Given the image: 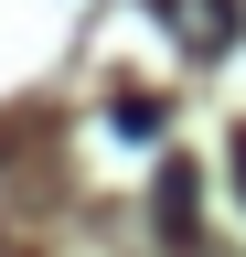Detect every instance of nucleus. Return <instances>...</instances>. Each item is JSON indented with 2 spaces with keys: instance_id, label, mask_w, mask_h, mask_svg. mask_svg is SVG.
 Instances as JSON below:
<instances>
[{
  "instance_id": "nucleus-2",
  "label": "nucleus",
  "mask_w": 246,
  "mask_h": 257,
  "mask_svg": "<svg viewBox=\"0 0 246 257\" xmlns=\"http://www.w3.org/2000/svg\"><path fill=\"white\" fill-rule=\"evenodd\" d=\"M235 182H246V128H235Z\"/></svg>"
},
{
  "instance_id": "nucleus-1",
  "label": "nucleus",
  "mask_w": 246,
  "mask_h": 257,
  "mask_svg": "<svg viewBox=\"0 0 246 257\" xmlns=\"http://www.w3.org/2000/svg\"><path fill=\"white\" fill-rule=\"evenodd\" d=\"M161 225H171V246H182V236H193V172H182V161H171V172H161Z\"/></svg>"
}]
</instances>
